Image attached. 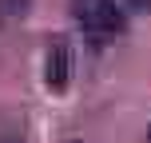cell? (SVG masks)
<instances>
[{
    "mask_svg": "<svg viewBox=\"0 0 151 143\" xmlns=\"http://www.w3.org/2000/svg\"><path fill=\"white\" fill-rule=\"evenodd\" d=\"M72 16L83 28V36L91 40L123 36V28H127V16H123V8H115V0H72Z\"/></svg>",
    "mask_w": 151,
    "mask_h": 143,
    "instance_id": "obj_1",
    "label": "cell"
},
{
    "mask_svg": "<svg viewBox=\"0 0 151 143\" xmlns=\"http://www.w3.org/2000/svg\"><path fill=\"white\" fill-rule=\"evenodd\" d=\"M68 75H72V52H68V40L64 36H52L44 52V83L52 91H64L68 88Z\"/></svg>",
    "mask_w": 151,
    "mask_h": 143,
    "instance_id": "obj_2",
    "label": "cell"
},
{
    "mask_svg": "<svg viewBox=\"0 0 151 143\" xmlns=\"http://www.w3.org/2000/svg\"><path fill=\"white\" fill-rule=\"evenodd\" d=\"M32 0H0V20H20V16H28Z\"/></svg>",
    "mask_w": 151,
    "mask_h": 143,
    "instance_id": "obj_3",
    "label": "cell"
},
{
    "mask_svg": "<svg viewBox=\"0 0 151 143\" xmlns=\"http://www.w3.org/2000/svg\"><path fill=\"white\" fill-rule=\"evenodd\" d=\"M127 8H151V0H127Z\"/></svg>",
    "mask_w": 151,
    "mask_h": 143,
    "instance_id": "obj_4",
    "label": "cell"
},
{
    "mask_svg": "<svg viewBox=\"0 0 151 143\" xmlns=\"http://www.w3.org/2000/svg\"><path fill=\"white\" fill-rule=\"evenodd\" d=\"M147 135H151V131H147Z\"/></svg>",
    "mask_w": 151,
    "mask_h": 143,
    "instance_id": "obj_5",
    "label": "cell"
}]
</instances>
